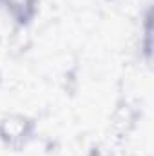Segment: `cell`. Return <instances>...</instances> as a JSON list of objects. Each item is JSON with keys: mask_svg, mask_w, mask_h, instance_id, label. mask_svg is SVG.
Segmentation results:
<instances>
[{"mask_svg": "<svg viewBox=\"0 0 154 156\" xmlns=\"http://www.w3.org/2000/svg\"><path fill=\"white\" fill-rule=\"evenodd\" d=\"M2 82H4V78H2V71H0V87H2Z\"/></svg>", "mask_w": 154, "mask_h": 156, "instance_id": "3", "label": "cell"}, {"mask_svg": "<svg viewBox=\"0 0 154 156\" xmlns=\"http://www.w3.org/2000/svg\"><path fill=\"white\" fill-rule=\"evenodd\" d=\"M0 5L18 27H27L38 13V0H0Z\"/></svg>", "mask_w": 154, "mask_h": 156, "instance_id": "2", "label": "cell"}, {"mask_svg": "<svg viewBox=\"0 0 154 156\" xmlns=\"http://www.w3.org/2000/svg\"><path fill=\"white\" fill-rule=\"evenodd\" d=\"M35 118L22 113H9L0 118V144L9 151H22L35 138Z\"/></svg>", "mask_w": 154, "mask_h": 156, "instance_id": "1", "label": "cell"}]
</instances>
